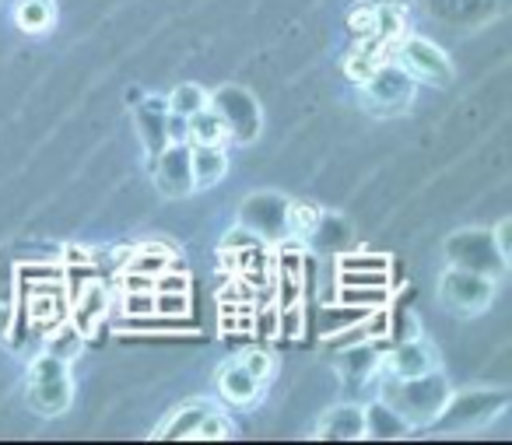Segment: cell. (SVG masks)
Here are the masks:
<instances>
[{
  "instance_id": "277c9868",
  "label": "cell",
  "mask_w": 512,
  "mask_h": 445,
  "mask_svg": "<svg viewBox=\"0 0 512 445\" xmlns=\"http://www.w3.org/2000/svg\"><path fill=\"white\" fill-rule=\"evenodd\" d=\"M393 60L421 85H449L453 81V60L439 43L425 36H404L393 46Z\"/></svg>"
},
{
  "instance_id": "5bb4252c",
  "label": "cell",
  "mask_w": 512,
  "mask_h": 445,
  "mask_svg": "<svg viewBox=\"0 0 512 445\" xmlns=\"http://www.w3.org/2000/svg\"><path fill=\"white\" fill-rule=\"evenodd\" d=\"M316 438H334V442H358L365 438V407L358 403H337L316 424Z\"/></svg>"
},
{
  "instance_id": "6da1fadb",
  "label": "cell",
  "mask_w": 512,
  "mask_h": 445,
  "mask_svg": "<svg viewBox=\"0 0 512 445\" xmlns=\"http://www.w3.org/2000/svg\"><path fill=\"white\" fill-rule=\"evenodd\" d=\"M453 396V386L442 375V368L428 375H418V379H393V375H383L379 379V403L393 410L397 417H404L411 428H425V424H435V417L442 414L446 400Z\"/></svg>"
},
{
  "instance_id": "7a4b0ae2",
  "label": "cell",
  "mask_w": 512,
  "mask_h": 445,
  "mask_svg": "<svg viewBox=\"0 0 512 445\" xmlns=\"http://www.w3.org/2000/svg\"><path fill=\"white\" fill-rule=\"evenodd\" d=\"M25 400L39 417H60L74 400V379H71V361L57 358V354L43 351L29 368V389Z\"/></svg>"
},
{
  "instance_id": "4dcf8cb0",
  "label": "cell",
  "mask_w": 512,
  "mask_h": 445,
  "mask_svg": "<svg viewBox=\"0 0 512 445\" xmlns=\"http://www.w3.org/2000/svg\"><path fill=\"white\" fill-rule=\"evenodd\" d=\"M190 316V291H155V319Z\"/></svg>"
},
{
  "instance_id": "2e32d148",
  "label": "cell",
  "mask_w": 512,
  "mask_h": 445,
  "mask_svg": "<svg viewBox=\"0 0 512 445\" xmlns=\"http://www.w3.org/2000/svg\"><path fill=\"white\" fill-rule=\"evenodd\" d=\"M218 393L225 403H232V407H249V403H256V396H260V382L253 379V375L242 368L239 358L225 361V365L218 368Z\"/></svg>"
},
{
  "instance_id": "ba28073f",
  "label": "cell",
  "mask_w": 512,
  "mask_h": 445,
  "mask_svg": "<svg viewBox=\"0 0 512 445\" xmlns=\"http://www.w3.org/2000/svg\"><path fill=\"white\" fill-rule=\"evenodd\" d=\"M242 225L253 228L264 242L288 239V200L274 197V193H260L242 204Z\"/></svg>"
},
{
  "instance_id": "ac0fdd59",
  "label": "cell",
  "mask_w": 512,
  "mask_h": 445,
  "mask_svg": "<svg viewBox=\"0 0 512 445\" xmlns=\"http://www.w3.org/2000/svg\"><path fill=\"white\" fill-rule=\"evenodd\" d=\"M137 127H141V137H144V144H148L151 158H155L165 144H172L169 141V109H165V102L151 99L148 106L137 109Z\"/></svg>"
},
{
  "instance_id": "f546056e",
  "label": "cell",
  "mask_w": 512,
  "mask_h": 445,
  "mask_svg": "<svg viewBox=\"0 0 512 445\" xmlns=\"http://www.w3.org/2000/svg\"><path fill=\"white\" fill-rule=\"evenodd\" d=\"M372 36H379L383 43L397 46L404 39V11L400 8H376V25H372Z\"/></svg>"
},
{
  "instance_id": "4316f807",
  "label": "cell",
  "mask_w": 512,
  "mask_h": 445,
  "mask_svg": "<svg viewBox=\"0 0 512 445\" xmlns=\"http://www.w3.org/2000/svg\"><path fill=\"white\" fill-rule=\"evenodd\" d=\"M239 361L260 386H267V382L274 379V368H278V361H274V354L267 351V347H246V351L239 354Z\"/></svg>"
},
{
  "instance_id": "5b68a950",
  "label": "cell",
  "mask_w": 512,
  "mask_h": 445,
  "mask_svg": "<svg viewBox=\"0 0 512 445\" xmlns=\"http://www.w3.org/2000/svg\"><path fill=\"white\" fill-rule=\"evenodd\" d=\"M414 85H418V81L390 57V60H383V64L376 67V74L358 88L365 92V99H369V106L376 109V113L393 116V113H404V109L411 106Z\"/></svg>"
},
{
  "instance_id": "d6986e66",
  "label": "cell",
  "mask_w": 512,
  "mask_h": 445,
  "mask_svg": "<svg viewBox=\"0 0 512 445\" xmlns=\"http://www.w3.org/2000/svg\"><path fill=\"white\" fill-rule=\"evenodd\" d=\"M11 18L25 36H46L57 25V4L53 0H18Z\"/></svg>"
},
{
  "instance_id": "44dd1931",
  "label": "cell",
  "mask_w": 512,
  "mask_h": 445,
  "mask_svg": "<svg viewBox=\"0 0 512 445\" xmlns=\"http://www.w3.org/2000/svg\"><path fill=\"white\" fill-rule=\"evenodd\" d=\"M176 263V253H172L165 242H141V246L130 253V260L123 263V270H137V274L158 277L162 270H169Z\"/></svg>"
},
{
  "instance_id": "e0dca14e",
  "label": "cell",
  "mask_w": 512,
  "mask_h": 445,
  "mask_svg": "<svg viewBox=\"0 0 512 445\" xmlns=\"http://www.w3.org/2000/svg\"><path fill=\"white\" fill-rule=\"evenodd\" d=\"M214 403L211 400H190L183 403V407H176L169 417H165L162 424L155 428V438H193V431H197V424L207 417V410H211Z\"/></svg>"
},
{
  "instance_id": "603a6c76",
  "label": "cell",
  "mask_w": 512,
  "mask_h": 445,
  "mask_svg": "<svg viewBox=\"0 0 512 445\" xmlns=\"http://www.w3.org/2000/svg\"><path fill=\"white\" fill-rule=\"evenodd\" d=\"M341 309H358V312H372L379 305H390V288H362V284H341L334 298Z\"/></svg>"
},
{
  "instance_id": "52a82bcc",
  "label": "cell",
  "mask_w": 512,
  "mask_h": 445,
  "mask_svg": "<svg viewBox=\"0 0 512 445\" xmlns=\"http://www.w3.org/2000/svg\"><path fill=\"white\" fill-rule=\"evenodd\" d=\"M155 186L162 197L183 200L193 193V176H190V144L172 141L155 155Z\"/></svg>"
},
{
  "instance_id": "8d00e7d4",
  "label": "cell",
  "mask_w": 512,
  "mask_h": 445,
  "mask_svg": "<svg viewBox=\"0 0 512 445\" xmlns=\"http://www.w3.org/2000/svg\"><path fill=\"white\" fill-rule=\"evenodd\" d=\"M253 246H267V242L260 239L253 228H246V225L225 235V249H228V253H239V249H253Z\"/></svg>"
},
{
  "instance_id": "30bf717a",
  "label": "cell",
  "mask_w": 512,
  "mask_h": 445,
  "mask_svg": "<svg viewBox=\"0 0 512 445\" xmlns=\"http://www.w3.org/2000/svg\"><path fill=\"white\" fill-rule=\"evenodd\" d=\"M435 368H442V358L432 340H425V337L400 340V344L386 354V375H393V379H418V375H428V372H435Z\"/></svg>"
},
{
  "instance_id": "cb8c5ba5",
  "label": "cell",
  "mask_w": 512,
  "mask_h": 445,
  "mask_svg": "<svg viewBox=\"0 0 512 445\" xmlns=\"http://www.w3.org/2000/svg\"><path fill=\"white\" fill-rule=\"evenodd\" d=\"M204 106H211V92H204L200 85H176L169 92V99H165V109H169L172 116H193V113H200Z\"/></svg>"
},
{
  "instance_id": "9c48e42d",
  "label": "cell",
  "mask_w": 512,
  "mask_h": 445,
  "mask_svg": "<svg viewBox=\"0 0 512 445\" xmlns=\"http://www.w3.org/2000/svg\"><path fill=\"white\" fill-rule=\"evenodd\" d=\"M509 396L505 393H463V396H449L442 414L435 417V424H446V428H467V417H474V428H481L484 421L498 414L505 407Z\"/></svg>"
},
{
  "instance_id": "d4e9b609",
  "label": "cell",
  "mask_w": 512,
  "mask_h": 445,
  "mask_svg": "<svg viewBox=\"0 0 512 445\" xmlns=\"http://www.w3.org/2000/svg\"><path fill=\"white\" fill-rule=\"evenodd\" d=\"M81 347H85V337H81V333L74 330L71 319H60V323L50 330V337H46V351L57 354V358H64V361L78 358Z\"/></svg>"
},
{
  "instance_id": "1f68e13d",
  "label": "cell",
  "mask_w": 512,
  "mask_h": 445,
  "mask_svg": "<svg viewBox=\"0 0 512 445\" xmlns=\"http://www.w3.org/2000/svg\"><path fill=\"white\" fill-rule=\"evenodd\" d=\"M278 337H288V340L306 337V305L302 302L281 305L278 309Z\"/></svg>"
},
{
  "instance_id": "74e56055",
  "label": "cell",
  "mask_w": 512,
  "mask_h": 445,
  "mask_svg": "<svg viewBox=\"0 0 512 445\" xmlns=\"http://www.w3.org/2000/svg\"><path fill=\"white\" fill-rule=\"evenodd\" d=\"M372 25H376V8H358V11H351L348 15V29L355 32L358 39L362 36H372Z\"/></svg>"
},
{
  "instance_id": "e575fe53",
  "label": "cell",
  "mask_w": 512,
  "mask_h": 445,
  "mask_svg": "<svg viewBox=\"0 0 512 445\" xmlns=\"http://www.w3.org/2000/svg\"><path fill=\"white\" fill-rule=\"evenodd\" d=\"M155 291H190V274H186L183 263L176 260L169 270H162L155 277Z\"/></svg>"
},
{
  "instance_id": "8fae6325",
  "label": "cell",
  "mask_w": 512,
  "mask_h": 445,
  "mask_svg": "<svg viewBox=\"0 0 512 445\" xmlns=\"http://www.w3.org/2000/svg\"><path fill=\"white\" fill-rule=\"evenodd\" d=\"M109 309H113V295L106 291V284L88 281L85 288H81L78 295L67 302V319H71L74 330L88 340L95 333V326L109 316Z\"/></svg>"
},
{
  "instance_id": "7c38bea8",
  "label": "cell",
  "mask_w": 512,
  "mask_h": 445,
  "mask_svg": "<svg viewBox=\"0 0 512 445\" xmlns=\"http://www.w3.org/2000/svg\"><path fill=\"white\" fill-rule=\"evenodd\" d=\"M25 302H29L32 326L53 330L60 319H67V298H64V281H60V274H50L46 281L36 277V288L25 291Z\"/></svg>"
},
{
  "instance_id": "7402d4cb",
  "label": "cell",
  "mask_w": 512,
  "mask_h": 445,
  "mask_svg": "<svg viewBox=\"0 0 512 445\" xmlns=\"http://www.w3.org/2000/svg\"><path fill=\"white\" fill-rule=\"evenodd\" d=\"M407 431H411V424L393 414L386 403L376 400L365 407V438H404Z\"/></svg>"
},
{
  "instance_id": "d590c367",
  "label": "cell",
  "mask_w": 512,
  "mask_h": 445,
  "mask_svg": "<svg viewBox=\"0 0 512 445\" xmlns=\"http://www.w3.org/2000/svg\"><path fill=\"white\" fill-rule=\"evenodd\" d=\"M509 235H512V221H509V218H502V221H498L495 232H491V246H495L498 260H502L505 267L512 263V242H509Z\"/></svg>"
},
{
  "instance_id": "ffe728a7",
  "label": "cell",
  "mask_w": 512,
  "mask_h": 445,
  "mask_svg": "<svg viewBox=\"0 0 512 445\" xmlns=\"http://www.w3.org/2000/svg\"><path fill=\"white\" fill-rule=\"evenodd\" d=\"M186 144H228V127L214 106L186 116Z\"/></svg>"
},
{
  "instance_id": "4fadbf2b",
  "label": "cell",
  "mask_w": 512,
  "mask_h": 445,
  "mask_svg": "<svg viewBox=\"0 0 512 445\" xmlns=\"http://www.w3.org/2000/svg\"><path fill=\"white\" fill-rule=\"evenodd\" d=\"M190 176H193V193L218 186L228 176L225 144H190Z\"/></svg>"
},
{
  "instance_id": "484cf974",
  "label": "cell",
  "mask_w": 512,
  "mask_h": 445,
  "mask_svg": "<svg viewBox=\"0 0 512 445\" xmlns=\"http://www.w3.org/2000/svg\"><path fill=\"white\" fill-rule=\"evenodd\" d=\"M323 225V211L313 204H288V235L295 239H306L316 235V228Z\"/></svg>"
},
{
  "instance_id": "8992f818",
  "label": "cell",
  "mask_w": 512,
  "mask_h": 445,
  "mask_svg": "<svg viewBox=\"0 0 512 445\" xmlns=\"http://www.w3.org/2000/svg\"><path fill=\"white\" fill-rule=\"evenodd\" d=\"M211 106L221 113L228 127V141H239V144H249L256 134H260V106L249 92L242 88H221V92L211 95Z\"/></svg>"
},
{
  "instance_id": "d6a6232c",
  "label": "cell",
  "mask_w": 512,
  "mask_h": 445,
  "mask_svg": "<svg viewBox=\"0 0 512 445\" xmlns=\"http://www.w3.org/2000/svg\"><path fill=\"white\" fill-rule=\"evenodd\" d=\"M337 270H390V256L355 249V253H341V256H337Z\"/></svg>"
},
{
  "instance_id": "f35d334b",
  "label": "cell",
  "mask_w": 512,
  "mask_h": 445,
  "mask_svg": "<svg viewBox=\"0 0 512 445\" xmlns=\"http://www.w3.org/2000/svg\"><path fill=\"white\" fill-rule=\"evenodd\" d=\"M120 291H155V277L137 274V270H120Z\"/></svg>"
},
{
  "instance_id": "9a60e30c",
  "label": "cell",
  "mask_w": 512,
  "mask_h": 445,
  "mask_svg": "<svg viewBox=\"0 0 512 445\" xmlns=\"http://www.w3.org/2000/svg\"><path fill=\"white\" fill-rule=\"evenodd\" d=\"M393 57V46L383 43L379 36H362L355 46H351L348 60H344V74H348L355 85H365V81L376 74V67L383 64V60Z\"/></svg>"
},
{
  "instance_id": "83f0119b",
  "label": "cell",
  "mask_w": 512,
  "mask_h": 445,
  "mask_svg": "<svg viewBox=\"0 0 512 445\" xmlns=\"http://www.w3.org/2000/svg\"><path fill=\"white\" fill-rule=\"evenodd\" d=\"M235 435V424L228 414H221V410H207V417L197 424V431H193V438L197 442H225V438Z\"/></svg>"
},
{
  "instance_id": "f1b7e54d",
  "label": "cell",
  "mask_w": 512,
  "mask_h": 445,
  "mask_svg": "<svg viewBox=\"0 0 512 445\" xmlns=\"http://www.w3.org/2000/svg\"><path fill=\"white\" fill-rule=\"evenodd\" d=\"M120 319H155V291H120Z\"/></svg>"
},
{
  "instance_id": "3957f363",
  "label": "cell",
  "mask_w": 512,
  "mask_h": 445,
  "mask_svg": "<svg viewBox=\"0 0 512 445\" xmlns=\"http://www.w3.org/2000/svg\"><path fill=\"white\" fill-rule=\"evenodd\" d=\"M495 302V277L467 267H449L439 277V305L453 316H481Z\"/></svg>"
},
{
  "instance_id": "836d02e7",
  "label": "cell",
  "mask_w": 512,
  "mask_h": 445,
  "mask_svg": "<svg viewBox=\"0 0 512 445\" xmlns=\"http://www.w3.org/2000/svg\"><path fill=\"white\" fill-rule=\"evenodd\" d=\"M341 284H362V288H390V270H337Z\"/></svg>"
}]
</instances>
